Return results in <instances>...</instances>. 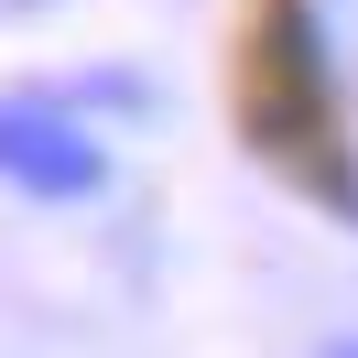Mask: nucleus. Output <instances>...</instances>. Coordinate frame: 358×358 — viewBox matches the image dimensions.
Returning a JSON list of instances; mask_svg holds the SVG:
<instances>
[{"label": "nucleus", "instance_id": "f257e3e1", "mask_svg": "<svg viewBox=\"0 0 358 358\" xmlns=\"http://www.w3.org/2000/svg\"><path fill=\"white\" fill-rule=\"evenodd\" d=\"M0 185H22V196H98L109 185V152L76 131L55 98H0Z\"/></svg>", "mask_w": 358, "mask_h": 358}, {"label": "nucleus", "instance_id": "f03ea898", "mask_svg": "<svg viewBox=\"0 0 358 358\" xmlns=\"http://www.w3.org/2000/svg\"><path fill=\"white\" fill-rule=\"evenodd\" d=\"M326 358H358V336H336V348H326Z\"/></svg>", "mask_w": 358, "mask_h": 358}]
</instances>
